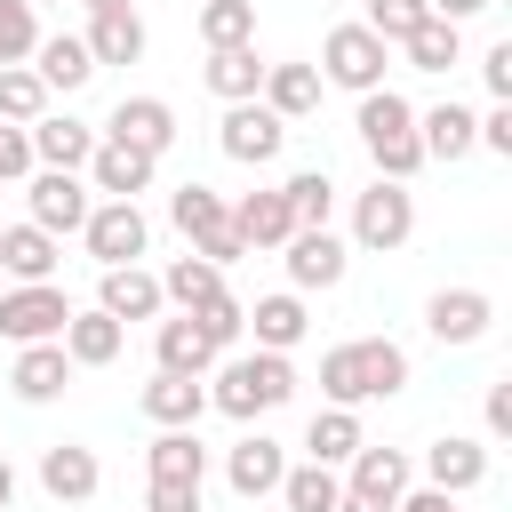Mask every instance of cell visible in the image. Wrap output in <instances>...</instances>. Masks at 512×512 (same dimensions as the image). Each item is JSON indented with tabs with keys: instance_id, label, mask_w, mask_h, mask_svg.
<instances>
[{
	"instance_id": "f546056e",
	"label": "cell",
	"mask_w": 512,
	"mask_h": 512,
	"mask_svg": "<svg viewBox=\"0 0 512 512\" xmlns=\"http://www.w3.org/2000/svg\"><path fill=\"white\" fill-rule=\"evenodd\" d=\"M80 40H88L96 64H136V56H144V16H136V8H104V16H88Z\"/></svg>"
},
{
	"instance_id": "ba28073f",
	"label": "cell",
	"mask_w": 512,
	"mask_h": 512,
	"mask_svg": "<svg viewBox=\"0 0 512 512\" xmlns=\"http://www.w3.org/2000/svg\"><path fill=\"white\" fill-rule=\"evenodd\" d=\"M80 240H88V256H96V264H136V256L152 248V224H144V208H136V200H96V208H88V224H80Z\"/></svg>"
},
{
	"instance_id": "74e56055",
	"label": "cell",
	"mask_w": 512,
	"mask_h": 512,
	"mask_svg": "<svg viewBox=\"0 0 512 512\" xmlns=\"http://www.w3.org/2000/svg\"><path fill=\"white\" fill-rule=\"evenodd\" d=\"M200 40L208 48H248L256 40V0H200Z\"/></svg>"
},
{
	"instance_id": "e0dca14e",
	"label": "cell",
	"mask_w": 512,
	"mask_h": 512,
	"mask_svg": "<svg viewBox=\"0 0 512 512\" xmlns=\"http://www.w3.org/2000/svg\"><path fill=\"white\" fill-rule=\"evenodd\" d=\"M56 344H64V360H72V368H112V360H120V344H128V328H120L104 304H88V312H72V320H64V336H56Z\"/></svg>"
},
{
	"instance_id": "f35d334b",
	"label": "cell",
	"mask_w": 512,
	"mask_h": 512,
	"mask_svg": "<svg viewBox=\"0 0 512 512\" xmlns=\"http://www.w3.org/2000/svg\"><path fill=\"white\" fill-rule=\"evenodd\" d=\"M40 112H48V88H40V72H32V64H0V120L32 128Z\"/></svg>"
},
{
	"instance_id": "60d3db41",
	"label": "cell",
	"mask_w": 512,
	"mask_h": 512,
	"mask_svg": "<svg viewBox=\"0 0 512 512\" xmlns=\"http://www.w3.org/2000/svg\"><path fill=\"white\" fill-rule=\"evenodd\" d=\"M192 320H200V336L216 344V352H232L240 336H248V304L224 288V296H208V304H192Z\"/></svg>"
},
{
	"instance_id": "c3c4849f",
	"label": "cell",
	"mask_w": 512,
	"mask_h": 512,
	"mask_svg": "<svg viewBox=\"0 0 512 512\" xmlns=\"http://www.w3.org/2000/svg\"><path fill=\"white\" fill-rule=\"evenodd\" d=\"M480 144L512 160V104H496V112H480Z\"/></svg>"
},
{
	"instance_id": "11a10c76",
	"label": "cell",
	"mask_w": 512,
	"mask_h": 512,
	"mask_svg": "<svg viewBox=\"0 0 512 512\" xmlns=\"http://www.w3.org/2000/svg\"><path fill=\"white\" fill-rule=\"evenodd\" d=\"M80 8H88V16H104V8H136V0H80Z\"/></svg>"
},
{
	"instance_id": "9f6ffc18",
	"label": "cell",
	"mask_w": 512,
	"mask_h": 512,
	"mask_svg": "<svg viewBox=\"0 0 512 512\" xmlns=\"http://www.w3.org/2000/svg\"><path fill=\"white\" fill-rule=\"evenodd\" d=\"M32 8H56V0H32Z\"/></svg>"
},
{
	"instance_id": "7a4b0ae2",
	"label": "cell",
	"mask_w": 512,
	"mask_h": 512,
	"mask_svg": "<svg viewBox=\"0 0 512 512\" xmlns=\"http://www.w3.org/2000/svg\"><path fill=\"white\" fill-rule=\"evenodd\" d=\"M296 400V368H288V352H224L216 360V384H208V408H224L232 424H248V416H272V408H288Z\"/></svg>"
},
{
	"instance_id": "2e32d148",
	"label": "cell",
	"mask_w": 512,
	"mask_h": 512,
	"mask_svg": "<svg viewBox=\"0 0 512 512\" xmlns=\"http://www.w3.org/2000/svg\"><path fill=\"white\" fill-rule=\"evenodd\" d=\"M32 72H40V88H48V96H72V88H88V80H96V56H88V40H80V32H40Z\"/></svg>"
},
{
	"instance_id": "7bdbcfd3",
	"label": "cell",
	"mask_w": 512,
	"mask_h": 512,
	"mask_svg": "<svg viewBox=\"0 0 512 512\" xmlns=\"http://www.w3.org/2000/svg\"><path fill=\"white\" fill-rule=\"evenodd\" d=\"M424 16H432L424 0H368V16H360V24H368L376 40H392V48H400V40H408V32L424 24Z\"/></svg>"
},
{
	"instance_id": "277c9868",
	"label": "cell",
	"mask_w": 512,
	"mask_h": 512,
	"mask_svg": "<svg viewBox=\"0 0 512 512\" xmlns=\"http://www.w3.org/2000/svg\"><path fill=\"white\" fill-rule=\"evenodd\" d=\"M384 64H392V40H376L368 24H336L328 40H320V80H336V88H352V96H368V88H384Z\"/></svg>"
},
{
	"instance_id": "8992f818",
	"label": "cell",
	"mask_w": 512,
	"mask_h": 512,
	"mask_svg": "<svg viewBox=\"0 0 512 512\" xmlns=\"http://www.w3.org/2000/svg\"><path fill=\"white\" fill-rule=\"evenodd\" d=\"M216 144H224V160H240V168H264V160H280V144H288V120H280L264 96H248V104H224V120H216Z\"/></svg>"
},
{
	"instance_id": "f907efd6",
	"label": "cell",
	"mask_w": 512,
	"mask_h": 512,
	"mask_svg": "<svg viewBox=\"0 0 512 512\" xmlns=\"http://www.w3.org/2000/svg\"><path fill=\"white\" fill-rule=\"evenodd\" d=\"M200 256H208V264H232V256H248V240L224 224V232H208V240H200Z\"/></svg>"
},
{
	"instance_id": "d6a6232c",
	"label": "cell",
	"mask_w": 512,
	"mask_h": 512,
	"mask_svg": "<svg viewBox=\"0 0 512 512\" xmlns=\"http://www.w3.org/2000/svg\"><path fill=\"white\" fill-rule=\"evenodd\" d=\"M272 496H280L288 512H336L344 480H336V464H312V456H304V464H288V472H280V488H272Z\"/></svg>"
},
{
	"instance_id": "d6986e66",
	"label": "cell",
	"mask_w": 512,
	"mask_h": 512,
	"mask_svg": "<svg viewBox=\"0 0 512 512\" xmlns=\"http://www.w3.org/2000/svg\"><path fill=\"white\" fill-rule=\"evenodd\" d=\"M24 136H32V160L40 168H88V152H96V128L72 120V112H40Z\"/></svg>"
},
{
	"instance_id": "4fadbf2b",
	"label": "cell",
	"mask_w": 512,
	"mask_h": 512,
	"mask_svg": "<svg viewBox=\"0 0 512 512\" xmlns=\"http://www.w3.org/2000/svg\"><path fill=\"white\" fill-rule=\"evenodd\" d=\"M152 168H160L152 152L96 136V152H88V192H104V200H136V192H152Z\"/></svg>"
},
{
	"instance_id": "e575fe53",
	"label": "cell",
	"mask_w": 512,
	"mask_h": 512,
	"mask_svg": "<svg viewBox=\"0 0 512 512\" xmlns=\"http://www.w3.org/2000/svg\"><path fill=\"white\" fill-rule=\"evenodd\" d=\"M160 296H168L176 312H192V304H208V296H224V264H208V256L192 248V256H176V264L160 272Z\"/></svg>"
},
{
	"instance_id": "d4e9b609",
	"label": "cell",
	"mask_w": 512,
	"mask_h": 512,
	"mask_svg": "<svg viewBox=\"0 0 512 512\" xmlns=\"http://www.w3.org/2000/svg\"><path fill=\"white\" fill-rule=\"evenodd\" d=\"M56 256H64L56 232H40L32 216L0 232V272H8V280H56Z\"/></svg>"
},
{
	"instance_id": "484cf974",
	"label": "cell",
	"mask_w": 512,
	"mask_h": 512,
	"mask_svg": "<svg viewBox=\"0 0 512 512\" xmlns=\"http://www.w3.org/2000/svg\"><path fill=\"white\" fill-rule=\"evenodd\" d=\"M232 232L248 240V248H280L288 232H296V216H288V192L272 184V192H240V208H232Z\"/></svg>"
},
{
	"instance_id": "bcb514c9",
	"label": "cell",
	"mask_w": 512,
	"mask_h": 512,
	"mask_svg": "<svg viewBox=\"0 0 512 512\" xmlns=\"http://www.w3.org/2000/svg\"><path fill=\"white\" fill-rule=\"evenodd\" d=\"M480 80H488V96H496V104H512V40H496V48L480 56Z\"/></svg>"
},
{
	"instance_id": "30bf717a",
	"label": "cell",
	"mask_w": 512,
	"mask_h": 512,
	"mask_svg": "<svg viewBox=\"0 0 512 512\" xmlns=\"http://www.w3.org/2000/svg\"><path fill=\"white\" fill-rule=\"evenodd\" d=\"M280 248H288L280 264H288V288H296V296H304V288H336V280H344V264H352V248H344L328 224H296Z\"/></svg>"
},
{
	"instance_id": "8d00e7d4",
	"label": "cell",
	"mask_w": 512,
	"mask_h": 512,
	"mask_svg": "<svg viewBox=\"0 0 512 512\" xmlns=\"http://www.w3.org/2000/svg\"><path fill=\"white\" fill-rule=\"evenodd\" d=\"M304 448H312V464H344L360 448V408H320L304 424Z\"/></svg>"
},
{
	"instance_id": "ac0fdd59",
	"label": "cell",
	"mask_w": 512,
	"mask_h": 512,
	"mask_svg": "<svg viewBox=\"0 0 512 512\" xmlns=\"http://www.w3.org/2000/svg\"><path fill=\"white\" fill-rule=\"evenodd\" d=\"M8 384H16V400H32V408L64 400V384H72V360H64V344H56V336H48V344H16V368H8Z\"/></svg>"
},
{
	"instance_id": "836d02e7",
	"label": "cell",
	"mask_w": 512,
	"mask_h": 512,
	"mask_svg": "<svg viewBox=\"0 0 512 512\" xmlns=\"http://www.w3.org/2000/svg\"><path fill=\"white\" fill-rule=\"evenodd\" d=\"M280 120H304L312 104H320V72L312 64H264V88H256Z\"/></svg>"
},
{
	"instance_id": "8fae6325",
	"label": "cell",
	"mask_w": 512,
	"mask_h": 512,
	"mask_svg": "<svg viewBox=\"0 0 512 512\" xmlns=\"http://www.w3.org/2000/svg\"><path fill=\"white\" fill-rule=\"evenodd\" d=\"M488 320H496V296H488V288H432V296H424L432 344H480Z\"/></svg>"
},
{
	"instance_id": "b9f144b4",
	"label": "cell",
	"mask_w": 512,
	"mask_h": 512,
	"mask_svg": "<svg viewBox=\"0 0 512 512\" xmlns=\"http://www.w3.org/2000/svg\"><path fill=\"white\" fill-rule=\"evenodd\" d=\"M32 48H40V8L0 0V64H32Z\"/></svg>"
},
{
	"instance_id": "6da1fadb",
	"label": "cell",
	"mask_w": 512,
	"mask_h": 512,
	"mask_svg": "<svg viewBox=\"0 0 512 512\" xmlns=\"http://www.w3.org/2000/svg\"><path fill=\"white\" fill-rule=\"evenodd\" d=\"M400 384H408V352L392 336H352V344H328L320 352L328 408H368V400H392Z\"/></svg>"
},
{
	"instance_id": "ab89813d",
	"label": "cell",
	"mask_w": 512,
	"mask_h": 512,
	"mask_svg": "<svg viewBox=\"0 0 512 512\" xmlns=\"http://www.w3.org/2000/svg\"><path fill=\"white\" fill-rule=\"evenodd\" d=\"M280 192H288V216H296V224H328V216H336V184H328V168H296Z\"/></svg>"
},
{
	"instance_id": "603a6c76",
	"label": "cell",
	"mask_w": 512,
	"mask_h": 512,
	"mask_svg": "<svg viewBox=\"0 0 512 512\" xmlns=\"http://www.w3.org/2000/svg\"><path fill=\"white\" fill-rule=\"evenodd\" d=\"M416 144H424V160H464V152L480 144V112L432 104V112H416Z\"/></svg>"
},
{
	"instance_id": "3957f363",
	"label": "cell",
	"mask_w": 512,
	"mask_h": 512,
	"mask_svg": "<svg viewBox=\"0 0 512 512\" xmlns=\"http://www.w3.org/2000/svg\"><path fill=\"white\" fill-rule=\"evenodd\" d=\"M360 144H368V160H376V176H392V184H408L416 168H424V144H416V104L400 96V88H368L360 96Z\"/></svg>"
},
{
	"instance_id": "ee69618b",
	"label": "cell",
	"mask_w": 512,
	"mask_h": 512,
	"mask_svg": "<svg viewBox=\"0 0 512 512\" xmlns=\"http://www.w3.org/2000/svg\"><path fill=\"white\" fill-rule=\"evenodd\" d=\"M32 176V136L16 120H0V184H24Z\"/></svg>"
},
{
	"instance_id": "4316f807",
	"label": "cell",
	"mask_w": 512,
	"mask_h": 512,
	"mask_svg": "<svg viewBox=\"0 0 512 512\" xmlns=\"http://www.w3.org/2000/svg\"><path fill=\"white\" fill-rule=\"evenodd\" d=\"M248 328H256V344H264V352H296L312 320H304V296H296V288H280V296H256V304H248Z\"/></svg>"
},
{
	"instance_id": "9a60e30c",
	"label": "cell",
	"mask_w": 512,
	"mask_h": 512,
	"mask_svg": "<svg viewBox=\"0 0 512 512\" xmlns=\"http://www.w3.org/2000/svg\"><path fill=\"white\" fill-rule=\"evenodd\" d=\"M280 472H288V448L272 440V432H248V440H232V456H224V480H232V496H272L280 488Z\"/></svg>"
},
{
	"instance_id": "83f0119b",
	"label": "cell",
	"mask_w": 512,
	"mask_h": 512,
	"mask_svg": "<svg viewBox=\"0 0 512 512\" xmlns=\"http://www.w3.org/2000/svg\"><path fill=\"white\" fill-rule=\"evenodd\" d=\"M200 408H208V384H200V376L152 368V384H144V416H152V424H200Z\"/></svg>"
},
{
	"instance_id": "5b68a950",
	"label": "cell",
	"mask_w": 512,
	"mask_h": 512,
	"mask_svg": "<svg viewBox=\"0 0 512 512\" xmlns=\"http://www.w3.org/2000/svg\"><path fill=\"white\" fill-rule=\"evenodd\" d=\"M408 232H416V192H408V184L376 176L368 192H352V248H376V256H392Z\"/></svg>"
},
{
	"instance_id": "db71d44e",
	"label": "cell",
	"mask_w": 512,
	"mask_h": 512,
	"mask_svg": "<svg viewBox=\"0 0 512 512\" xmlns=\"http://www.w3.org/2000/svg\"><path fill=\"white\" fill-rule=\"evenodd\" d=\"M8 504H16V464L0 456V512H8Z\"/></svg>"
},
{
	"instance_id": "7dc6e473",
	"label": "cell",
	"mask_w": 512,
	"mask_h": 512,
	"mask_svg": "<svg viewBox=\"0 0 512 512\" xmlns=\"http://www.w3.org/2000/svg\"><path fill=\"white\" fill-rule=\"evenodd\" d=\"M480 416H488V440H512V376L488 384V408H480Z\"/></svg>"
},
{
	"instance_id": "681fc988",
	"label": "cell",
	"mask_w": 512,
	"mask_h": 512,
	"mask_svg": "<svg viewBox=\"0 0 512 512\" xmlns=\"http://www.w3.org/2000/svg\"><path fill=\"white\" fill-rule=\"evenodd\" d=\"M392 512H456V496H448V488H432V480H424V488H416V496H408V488H400V504H392Z\"/></svg>"
},
{
	"instance_id": "7402d4cb",
	"label": "cell",
	"mask_w": 512,
	"mask_h": 512,
	"mask_svg": "<svg viewBox=\"0 0 512 512\" xmlns=\"http://www.w3.org/2000/svg\"><path fill=\"white\" fill-rule=\"evenodd\" d=\"M152 360H160V368H176V376H208L224 352L200 336V320H192V312H176V320H160V328H152Z\"/></svg>"
},
{
	"instance_id": "f6af8a7d",
	"label": "cell",
	"mask_w": 512,
	"mask_h": 512,
	"mask_svg": "<svg viewBox=\"0 0 512 512\" xmlns=\"http://www.w3.org/2000/svg\"><path fill=\"white\" fill-rule=\"evenodd\" d=\"M144 512H200V488L192 480H152L144 488Z\"/></svg>"
},
{
	"instance_id": "d590c367",
	"label": "cell",
	"mask_w": 512,
	"mask_h": 512,
	"mask_svg": "<svg viewBox=\"0 0 512 512\" xmlns=\"http://www.w3.org/2000/svg\"><path fill=\"white\" fill-rule=\"evenodd\" d=\"M400 48H408V64H416V72H448V64H464V24L424 16V24H416Z\"/></svg>"
},
{
	"instance_id": "5bb4252c",
	"label": "cell",
	"mask_w": 512,
	"mask_h": 512,
	"mask_svg": "<svg viewBox=\"0 0 512 512\" xmlns=\"http://www.w3.org/2000/svg\"><path fill=\"white\" fill-rule=\"evenodd\" d=\"M40 488H48L56 504H88V496L104 488L96 448H80V440H48V448H40Z\"/></svg>"
},
{
	"instance_id": "816d5d0a",
	"label": "cell",
	"mask_w": 512,
	"mask_h": 512,
	"mask_svg": "<svg viewBox=\"0 0 512 512\" xmlns=\"http://www.w3.org/2000/svg\"><path fill=\"white\" fill-rule=\"evenodd\" d=\"M424 8H432V16H448V24H464V16H480L488 0H424Z\"/></svg>"
},
{
	"instance_id": "44dd1931",
	"label": "cell",
	"mask_w": 512,
	"mask_h": 512,
	"mask_svg": "<svg viewBox=\"0 0 512 512\" xmlns=\"http://www.w3.org/2000/svg\"><path fill=\"white\" fill-rule=\"evenodd\" d=\"M424 480H432V488H448V496H464V488H480V480H488V448H480V440H464V432H440V440L424 448Z\"/></svg>"
},
{
	"instance_id": "f1b7e54d",
	"label": "cell",
	"mask_w": 512,
	"mask_h": 512,
	"mask_svg": "<svg viewBox=\"0 0 512 512\" xmlns=\"http://www.w3.org/2000/svg\"><path fill=\"white\" fill-rule=\"evenodd\" d=\"M344 464H352V480H344L352 496H376V504H400V488H408V456H400V448H368V440H360V448H352Z\"/></svg>"
},
{
	"instance_id": "4dcf8cb0",
	"label": "cell",
	"mask_w": 512,
	"mask_h": 512,
	"mask_svg": "<svg viewBox=\"0 0 512 512\" xmlns=\"http://www.w3.org/2000/svg\"><path fill=\"white\" fill-rule=\"evenodd\" d=\"M200 80H208V96H224V104H248V96L264 88V64H256V40H248V48H208V64H200Z\"/></svg>"
},
{
	"instance_id": "f5cc1de1",
	"label": "cell",
	"mask_w": 512,
	"mask_h": 512,
	"mask_svg": "<svg viewBox=\"0 0 512 512\" xmlns=\"http://www.w3.org/2000/svg\"><path fill=\"white\" fill-rule=\"evenodd\" d=\"M336 512H392V504H376V496H352V488H344V496H336Z\"/></svg>"
},
{
	"instance_id": "ffe728a7",
	"label": "cell",
	"mask_w": 512,
	"mask_h": 512,
	"mask_svg": "<svg viewBox=\"0 0 512 512\" xmlns=\"http://www.w3.org/2000/svg\"><path fill=\"white\" fill-rule=\"evenodd\" d=\"M96 304L128 328V320H160L168 296H160V272H144V264H104V296H96Z\"/></svg>"
},
{
	"instance_id": "1f68e13d",
	"label": "cell",
	"mask_w": 512,
	"mask_h": 512,
	"mask_svg": "<svg viewBox=\"0 0 512 512\" xmlns=\"http://www.w3.org/2000/svg\"><path fill=\"white\" fill-rule=\"evenodd\" d=\"M168 224L200 248L208 232H224V224H232V208H224V192H208V184H176V192H168Z\"/></svg>"
},
{
	"instance_id": "52a82bcc",
	"label": "cell",
	"mask_w": 512,
	"mask_h": 512,
	"mask_svg": "<svg viewBox=\"0 0 512 512\" xmlns=\"http://www.w3.org/2000/svg\"><path fill=\"white\" fill-rule=\"evenodd\" d=\"M64 320H72V304H64L56 280H16L0 296V336L8 344H48V336H64Z\"/></svg>"
},
{
	"instance_id": "7c38bea8",
	"label": "cell",
	"mask_w": 512,
	"mask_h": 512,
	"mask_svg": "<svg viewBox=\"0 0 512 512\" xmlns=\"http://www.w3.org/2000/svg\"><path fill=\"white\" fill-rule=\"evenodd\" d=\"M96 136H112V144H136V152H168L176 144V112H168V96H120L112 104V120L96 128Z\"/></svg>"
},
{
	"instance_id": "cb8c5ba5",
	"label": "cell",
	"mask_w": 512,
	"mask_h": 512,
	"mask_svg": "<svg viewBox=\"0 0 512 512\" xmlns=\"http://www.w3.org/2000/svg\"><path fill=\"white\" fill-rule=\"evenodd\" d=\"M144 472H152V480H192V488H200V480H208L200 432H192V424H160V440L144 448Z\"/></svg>"
},
{
	"instance_id": "9c48e42d",
	"label": "cell",
	"mask_w": 512,
	"mask_h": 512,
	"mask_svg": "<svg viewBox=\"0 0 512 512\" xmlns=\"http://www.w3.org/2000/svg\"><path fill=\"white\" fill-rule=\"evenodd\" d=\"M24 200H32V224H40V232H56V240H64V232H80V224H88V208H96L80 168H40V176L24 184Z\"/></svg>"
}]
</instances>
